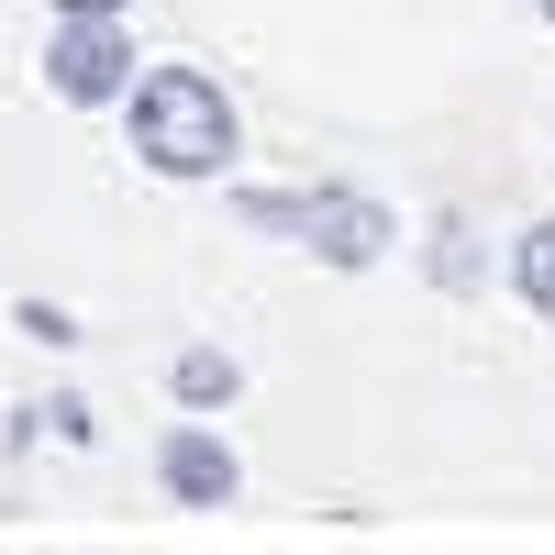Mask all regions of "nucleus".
Returning a JSON list of instances; mask_svg holds the SVG:
<instances>
[{"label": "nucleus", "mask_w": 555, "mask_h": 555, "mask_svg": "<svg viewBox=\"0 0 555 555\" xmlns=\"http://www.w3.org/2000/svg\"><path fill=\"white\" fill-rule=\"evenodd\" d=\"M234 211L256 222V234H300L322 267H378L400 245V222L366 201V190H245Z\"/></svg>", "instance_id": "f03ea898"}, {"label": "nucleus", "mask_w": 555, "mask_h": 555, "mask_svg": "<svg viewBox=\"0 0 555 555\" xmlns=\"http://www.w3.org/2000/svg\"><path fill=\"white\" fill-rule=\"evenodd\" d=\"M44 78H56V101H78V112L122 101V89H133V34H122V12H56Z\"/></svg>", "instance_id": "7ed1b4c3"}, {"label": "nucleus", "mask_w": 555, "mask_h": 555, "mask_svg": "<svg viewBox=\"0 0 555 555\" xmlns=\"http://www.w3.org/2000/svg\"><path fill=\"white\" fill-rule=\"evenodd\" d=\"M512 278H522V300L555 322V222H533V234L512 245Z\"/></svg>", "instance_id": "423d86ee"}, {"label": "nucleus", "mask_w": 555, "mask_h": 555, "mask_svg": "<svg viewBox=\"0 0 555 555\" xmlns=\"http://www.w3.org/2000/svg\"><path fill=\"white\" fill-rule=\"evenodd\" d=\"M234 101L201 78V67H156L133 78V156H145L156 178H222L234 167Z\"/></svg>", "instance_id": "f257e3e1"}, {"label": "nucleus", "mask_w": 555, "mask_h": 555, "mask_svg": "<svg viewBox=\"0 0 555 555\" xmlns=\"http://www.w3.org/2000/svg\"><path fill=\"white\" fill-rule=\"evenodd\" d=\"M167 389H178V400H190V411H222V400H234V389H245V366H234V356H211V345H190V356H178V366H167Z\"/></svg>", "instance_id": "39448f33"}, {"label": "nucleus", "mask_w": 555, "mask_h": 555, "mask_svg": "<svg viewBox=\"0 0 555 555\" xmlns=\"http://www.w3.org/2000/svg\"><path fill=\"white\" fill-rule=\"evenodd\" d=\"M533 12H544V23H555V0H533Z\"/></svg>", "instance_id": "6e6552de"}, {"label": "nucleus", "mask_w": 555, "mask_h": 555, "mask_svg": "<svg viewBox=\"0 0 555 555\" xmlns=\"http://www.w3.org/2000/svg\"><path fill=\"white\" fill-rule=\"evenodd\" d=\"M156 478H167V500H178V512H222V500L245 489L234 444H222V434H201V423H178V434L156 444Z\"/></svg>", "instance_id": "20e7f679"}, {"label": "nucleus", "mask_w": 555, "mask_h": 555, "mask_svg": "<svg viewBox=\"0 0 555 555\" xmlns=\"http://www.w3.org/2000/svg\"><path fill=\"white\" fill-rule=\"evenodd\" d=\"M56 12H122V0H56Z\"/></svg>", "instance_id": "0eeeda50"}]
</instances>
